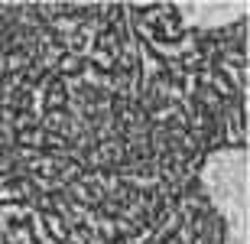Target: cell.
Wrapping results in <instances>:
<instances>
[{"label":"cell","instance_id":"obj_1","mask_svg":"<svg viewBox=\"0 0 250 244\" xmlns=\"http://www.w3.org/2000/svg\"><path fill=\"white\" fill-rule=\"evenodd\" d=\"M205 196L224 222V244H250V153L221 147L198 169Z\"/></svg>","mask_w":250,"mask_h":244},{"label":"cell","instance_id":"obj_2","mask_svg":"<svg viewBox=\"0 0 250 244\" xmlns=\"http://www.w3.org/2000/svg\"><path fill=\"white\" fill-rule=\"evenodd\" d=\"M186 29H224L250 13L247 3H176Z\"/></svg>","mask_w":250,"mask_h":244}]
</instances>
